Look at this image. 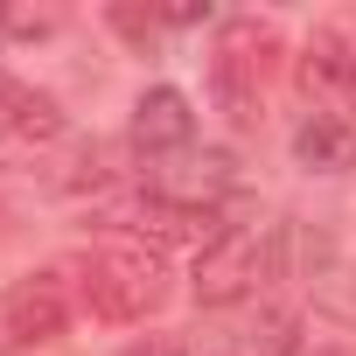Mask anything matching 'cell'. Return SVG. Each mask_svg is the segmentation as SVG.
<instances>
[{"instance_id": "1", "label": "cell", "mask_w": 356, "mask_h": 356, "mask_svg": "<svg viewBox=\"0 0 356 356\" xmlns=\"http://www.w3.org/2000/svg\"><path fill=\"white\" fill-rule=\"evenodd\" d=\"M280 49L286 42H280V29L266 15H224L217 22V42H210V98H217V112L238 133H252L266 119V77H273Z\"/></svg>"}, {"instance_id": "2", "label": "cell", "mask_w": 356, "mask_h": 356, "mask_svg": "<svg viewBox=\"0 0 356 356\" xmlns=\"http://www.w3.org/2000/svg\"><path fill=\"white\" fill-rule=\"evenodd\" d=\"M77 300H84L91 321H112V328L147 321V314L168 307V266H161V252L112 238V245L77 259Z\"/></svg>"}, {"instance_id": "3", "label": "cell", "mask_w": 356, "mask_h": 356, "mask_svg": "<svg viewBox=\"0 0 356 356\" xmlns=\"http://www.w3.org/2000/svg\"><path fill=\"white\" fill-rule=\"evenodd\" d=\"M266 280H280V224H224V238L189 266V293L203 307H238Z\"/></svg>"}, {"instance_id": "4", "label": "cell", "mask_w": 356, "mask_h": 356, "mask_svg": "<svg viewBox=\"0 0 356 356\" xmlns=\"http://www.w3.org/2000/svg\"><path fill=\"white\" fill-rule=\"evenodd\" d=\"M98 224H105V231H119V238H133V245H147V252H175V245L203 252V245H217V238H224V217H217V210L182 203V196H168V189H140V196L112 203Z\"/></svg>"}, {"instance_id": "5", "label": "cell", "mask_w": 356, "mask_h": 356, "mask_svg": "<svg viewBox=\"0 0 356 356\" xmlns=\"http://www.w3.org/2000/svg\"><path fill=\"white\" fill-rule=\"evenodd\" d=\"M70 280L63 273H29L0 293V349H49L70 335Z\"/></svg>"}, {"instance_id": "6", "label": "cell", "mask_w": 356, "mask_h": 356, "mask_svg": "<svg viewBox=\"0 0 356 356\" xmlns=\"http://www.w3.org/2000/svg\"><path fill=\"white\" fill-rule=\"evenodd\" d=\"M196 147V105L189 91H175V84H147L133 98V126H126V154L133 161H182Z\"/></svg>"}, {"instance_id": "7", "label": "cell", "mask_w": 356, "mask_h": 356, "mask_svg": "<svg viewBox=\"0 0 356 356\" xmlns=\"http://www.w3.org/2000/svg\"><path fill=\"white\" fill-rule=\"evenodd\" d=\"M300 91L321 98V112L356 105V42L342 29H314L300 42Z\"/></svg>"}, {"instance_id": "8", "label": "cell", "mask_w": 356, "mask_h": 356, "mask_svg": "<svg viewBox=\"0 0 356 356\" xmlns=\"http://www.w3.org/2000/svg\"><path fill=\"white\" fill-rule=\"evenodd\" d=\"M0 133L22 140V147H56V140L70 133V112H63L49 91L22 84L15 70H0Z\"/></svg>"}, {"instance_id": "9", "label": "cell", "mask_w": 356, "mask_h": 356, "mask_svg": "<svg viewBox=\"0 0 356 356\" xmlns=\"http://www.w3.org/2000/svg\"><path fill=\"white\" fill-rule=\"evenodd\" d=\"M293 161L307 175H349L356 168V126L342 112H307L293 126Z\"/></svg>"}, {"instance_id": "10", "label": "cell", "mask_w": 356, "mask_h": 356, "mask_svg": "<svg viewBox=\"0 0 356 356\" xmlns=\"http://www.w3.org/2000/svg\"><path fill=\"white\" fill-rule=\"evenodd\" d=\"M63 29V8H0V42H42Z\"/></svg>"}, {"instance_id": "11", "label": "cell", "mask_w": 356, "mask_h": 356, "mask_svg": "<svg viewBox=\"0 0 356 356\" xmlns=\"http://www.w3.org/2000/svg\"><path fill=\"white\" fill-rule=\"evenodd\" d=\"M259 342H266V356H293V349H300V314H293V307H273Z\"/></svg>"}, {"instance_id": "12", "label": "cell", "mask_w": 356, "mask_h": 356, "mask_svg": "<svg viewBox=\"0 0 356 356\" xmlns=\"http://www.w3.org/2000/svg\"><path fill=\"white\" fill-rule=\"evenodd\" d=\"M119 356H189V349L175 342V335H140V342H126Z\"/></svg>"}]
</instances>
